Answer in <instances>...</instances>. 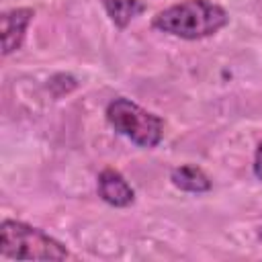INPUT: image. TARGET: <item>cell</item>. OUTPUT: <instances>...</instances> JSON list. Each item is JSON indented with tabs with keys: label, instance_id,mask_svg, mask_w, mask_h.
<instances>
[{
	"label": "cell",
	"instance_id": "8992f818",
	"mask_svg": "<svg viewBox=\"0 0 262 262\" xmlns=\"http://www.w3.org/2000/svg\"><path fill=\"white\" fill-rule=\"evenodd\" d=\"M170 182L182 190V192H190V194H203L209 192L213 188L211 178L207 176V172L196 166V164H182L172 168L170 172Z\"/></svg>",
	"mask_w": 262,
	"mask_h": 262
},
{
	"label": "cell",
	"instance_id": "3957f363",
	"mask_svg": "<svg viewBox=\"0 0 262 262\" xmlns=\"http://www.w3.org/2000/svg\"><path fill=\"white\" fill-rule=\"evenodd\" d=\"M104 117L119 135L141 149H154L164 139V119L125 96L113 98L104 108Z\"/></svg>",
	"mask_w": 262,
	"mask_h": 262
},
{
	"label": "cell",
	"instance_id": "7a4b0ae2",
	"mask_svg": "<svg viewBox=\"0 0 262 262\" xmlns=\"http://www.w3.org/2000/svg\"><path fill=\"white\" fill-rule=\"evenodd\" d=\"M0 256L10 260H66L72 254L47 231L25 221L4 219L0 223Z\"/></svg>",
	"mask_w": 262,
	"mask_h": 262
},
{
	"label": "cell",
	"instance_id": "6da1fadb",
	"mask_svg": "<svg viewBox=\"0 0 262 262\" xmlns=\"http://www.w3.org/2000/svg\"><path fill=\"white\" fill-rule=\"evenodd\" d=\"M229 25V12L211 0H182L160 10L151 18V27L160 33L184 39L199 41L217 35Z\"/></svg>",
	"mask_w": 262,
	"mask_h": 262
},
{
	"label": "cell",
	"instance_id": "9c48e42d",
	"mask_svg": "<svg viewBox=\"0 0 262 262\" xmlns=\"http://www.w3.org/2000/svg\"><path fill=\"white\" fill-rule=\"evenodd\" d=\"M258 237H260V239H262V225H260V227H258Z\"/></svg>",
	"mask_w": 262,
	"mask_h": 262
},
{
	"label": "cell",
	"instance_id": "277c9868",
	"mask_svg": "<svg viewBox=\"0 0 262 262\" xmlns=\"http://www.w3.org/2000/svg\"><path fill=\"white\" fill-rule=\"evenodd\" d=\"M35 18V10L29 6H16L4 10L0 16V31H2V55L8 57L10 53L18 51L25 43L27 29Z\"/></svg>",
	"mask_w": 262,
	"mask_h": 262
},
{
	"label": "cell",
	"instance_id": "5b68a950",
	"mask_svg": "<svg viewBox=\"0 0 262 262\" xmlns=\"http://www.w3.org/2000/svg\"><path fill=\"white\" fill-rule=\"evenodd\" d=\"M96 192L106 205L115 209H125L135 203V188L127 182V178L117 168H111V166L100 170L96 178Z\"/></svg>",
	"mask_w": 262,
	"mask_h": 262
},
{
	"label": "cell",
	"instance_id": "52a82bcc",
	"mask_svg": "<svg viewBox=\"0 0 262 262\" xmlns=\"http://www.w3.org/2000/svg\"><path fill=\"white\" fill-rule=\"evenodd\" d=\"M100 4L104 6L111 23L121 31L127 29L141 12H145V2L141 0H100Z\"/></svg>",
	"mask_w": 262,
	"mask_h": 262
},
{
	"label": "cell",
	"instance_id": "ba28073f",
	"mask_svg": "<svg viewBox=\"0 0 262 262\" xmlns=\"http://www.w3.org/2000/svg\"><path fill=\"white\" fill-rule=\"evenodd\" d=\"M252 170H254V176L258 180H262V141L256 145V151H254V164H252Z\"/></svg>",
	"mask_w": 262,
	"mask_h": 262
}]
</instances>
